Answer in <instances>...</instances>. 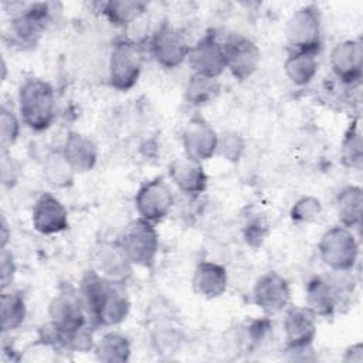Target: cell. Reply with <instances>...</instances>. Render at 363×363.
<instances>
[{"instance_id":"cell-1","label":"cell","mask_w":363,"mask_h":363,"mask_svg":"<svg viewBox=\"0 0 363 363\" xmlns=\"http://www.w3.org/2000/svg\"><path fill=\"white\" fill-rule=\"evenodd\" d=\"M78 289L94 328H115L128 319L130 301L123 284L112 282L91 268L82 275Z\"/></svg>"},{"instance_id":"cell-2","label":"cell","mask_w":363,"mask_h":363,"mask_svg":"<svg viewBox=\"0 0 363 363\" xmlns=\"http://www.w3.org/2000/svg\"><path fill=\"white\" fill-rule=\"evenodd\" d=\"M18 115L33 132L50 129L57 118V96L54 86L38 77L27 78L18 86Z\"/></svg>"},{"instance_id":"cell-3","label":"cell","mask_w":363,"mask_h":363,"mask_svg":"<svg viewBox=\"0 0 363 363\" xmlns=\"http://www.w3.org/2000/svg\"><path fill=\"white\" fill-rule=\"evenodd\" d=\"M145 62V51L140 41L132 37L113 40L108 57V84L119 91H130L139 81Z\"/></svg>"},{"instance_id":"cell-4","label":"cell","mask_w":363,"mask_h":363,"mask_svg":"<svg viewBox=\"0 0 363 363\" xmlns=\"http://www.w3.org/2000/svg\"><path fill=\"white\" fill-rule=\"evenodd\" d=\"M318 254L332 272H350L359 261V241L353 230L337 224L323 231L318 242Z\"/></svg>"},{"instance_id":"cell-5","label":"cell","mask_w":363,"mask_h":363,"mask_svg":"<svg viewBox=\"0 0 363 363\" xmlns=\"http://www.w3.org/2000/svg\"><path fill=\"white\" fill-rule=\"evenodd\" d=\"M288 51L318 54L322 50V14L316 4H305L294 10L285 26Z\"/></svg>"},{"instance_id":"cell-6","label":"cell","mask_w":363,"mask_h":363,"mask_svg":"<svg viewBox=\"0 0 363 363\" xmlns=\"http://www.w3.org/2000/svg\"><path fill=\"white\" fill-rule=\"evenodd\" d=\"M115 240L133 267L150 269L155 265L160 245L156 224L138 217Z\"/></svg>"},{"instance_id":"cell-7","label":"cell","mask_w":363,"mask_h":363,"mask_svg":"<svg viewBox=\"0 0 363 363\" xmlns=\"http://www.w3.org/2000/svg\"><path fill=\"white\" fill-rule=\"evenodd\" d=\"M285 352L292 360H309L313 340L318 333V318L306 306H288L284 316Z\"/></svg>"},{"instance_id":"cell-8","label":"cell","mask_w":363,"mask_h":363,"mask_svg":"<svg viewBox=\"0 0 363 363\" xmlns=\"http://www.w3.org/2000/svg\"><path fill=\"white\" fill-rule=\"evenodd\" d=\"M153 60L166 69H173L187 61L191 44L184 31L169 21L160 23L147 41Z\"/></svg>"},{"instance_id":"cell-9","label":"cell","mask_w":363,"mask_h":363,"mask_svg":"<svg viewBox=\"0 0 363 363\" xmlns=\"http://www.w3.org/2000/svg\"><path fill=\"white\" fill-rule=\"evenodd\" d=\"M51 7V3L23 4L10 20L11 41L21 48L34 47L52 20L54 10Z\"/></svg>"},{"instance_id":"cell-10","label":"cell","mask_w":363,"mask_h":363,"mask_svg":"<svg viewBox=\"0 0 363 363\" xmlns=\"http://www.w3.org/2000/svg\"><path fill=\"white\" fill-rule=\"evenodd\" d=\"M174 206V193L164 177L157 176L145 180L135 194L138 216L153 224L162 223Z\"/></svg>"},{"instance_id":"cell-11","label":"cell","mask_w":363,"mask_h":363,"mask_svg":"<svg viewBox=\"0 0 363 363\" xmlns=\"http://www.w3.org/2000/svg\"><path fill=\"white\" fill-rule=\"evenodd\" d=\"M225 69L237 79L251 78L259 67L261 51L248 37L231 33L223 40Z\"/></svg>"},{"instance_id":"cell-12","label":"cell","mask_w":363,"mask_h":363,"mask_svg":"<svg viewBox=\"0 0 363 363\" xmlns=\"http://www.w3.org/2000/svg\"><path fill=\"white\" fill-rule=\"evenodd\" d=\"M252 303L267 316L284 312L291 305L289 281L277 271L258 277L251 291Z\"/></svg>"},{"instance_id":"cell-13","label":"cell","mask_w":363,"mask_h":363,"mask_svg":"<svg viewBox=\"0 0 363 363\" xmlns=\"http://www.w3.org/2000/svg\"><path fill=\"white\" fill-rule=\"evenodd\" d=\"M329 65L336 79L346 85H359L363 75V45L360 38L339 41L330 51Z\"/></svg>"},{"instance_id":"cell-14","label":"cell","mask_w":363,"mask_h":363,"mask_svg":"<svg viewBox=\"0 0 363 363\" xmlns=\"http://www.w3.org/2000/svg\"><path fill=\"white\" fill-rule=\"evenodd\" d=\"M187 61L193 74L218 78L225 71L223 40L216 30H208L191 45Z\"/></svg>"},{"instance_id":"cell-15","label":"cell","mask_w":363,"mask_h":363,"mask_svg":"<svg viewBox=\"0 0 363 363\" xmlns=\"http://www.w3.org/2000/svg\"><path fill=\"white\" fill-rule=\"evenodd\" d=\"M218 133L203 118L191 116L182 130V146L184 155L200 162H207L217 153Z\"/></svg>"},{"instance_id":"cell-16","label":"cell","mask_w":363,"mask_h":363,"mask_svg":"<svg viewBox=\"0 0 363 363\" xmlns=\"http://www.w3.org/2000/svg\"><path fill=\"white\" fill-rule=\"evenodd\" d=\"M31 225L41 235H57L68 230V210L50 191H43L31 208Z\"/></svg>"},{"instance_id":"cell-17","label":"cell","mask_w":363,"mask_h":363,"mask_svg":"<svg viewBox=\"0 0 363 363\" xmlns=\"http://www.w3.org/2000/svg\"><path fill=\"white\" fill-rule=\"evenodd\" d=\"M169 179L180 193L190 199L204 194L208 186V176L203 162L189 157L184 153L173 159L169 164Z\"/></svg>"},{"instance_id":"cell-18","label":"cell","mask_w":363,"mask_h":363,"mask_svg":"<svg viewBox=\"0 0 363 363\" xmlns=\"http://www.w3.org/2000/svg\"><path fill=\"white\" fill-rule=\"evenodd\" d=\"M92 269L112 282L125 285L132 277L133 264L129 261L116 240H112L102 241L96 245L92 254Z\"/></svg>"},{"instance_id":"cell-19","label":"cell","mask_w":363,"mask_h":363,"mask_svg":"<svg viewBox=\"0 0 363 363\" xmlns=\"http://www.w3.org/2000/svg\"><path fill=\"white\" fill-rule=\"evenodd\" d=\"M343 296L333 277L315 275L305 285V306L316 318H332L340 306Z\"/></svg>"},{"instance_id":"cell-20","label":"cell","mask_w":363,"mask_h":363,"mask_svg":"<svg viewBox=\"0 0 363 363\" xmlns=\"http://www.w3.org/2000/svg\"><path fill=\"white\" fill-rule=\"evenodd\" d=\"M60 150L75 173H88L98 163V145L94 139L77 130L67 133Z\"/></svg>"},{"instance_id":"cell-21","label":"cell","mask_w":363,"mask_h":363,"mask_svg":"<svg viewBox=\"0 0 363 363\" xmlns=\"http://www.w3.org/2000/svg\"><path fill=\"white\" fill-rule=\"evenodd\" d=\"M191 288L204 299H217L228 288V272L224 265L214 261H201L191 277Z\"/></svg>"},{"instance_id":"cell-22","label":"cell","mask_w":363,"mask_h":363,"mask_svg":"<svg viewBox=\"0 0 363 363\" xmlns=\"http://www.w3.org/2000/svg\"><path fill=\"white\" fill-rule=\"evenodd\" d=\"M336 216L340 225L356 230L362 225L363 190L360 186L347 184L342 187L335 199Z\"/></svg>"},{"instance_id":"cell-23","label":"cell","mask_w":363,"mask_h":363,"mask_svg":"<svg viewBox=\"0 0 363 363\" xmlns=\"http://www.w3.org/2000/svg\"><path fill=\"white\" fill-rule=\"evenodd\" d=\"M27 318V303L21 291L1 289L0 296V325L1 332L11 333L23 326Z\"/></svg>"},{"instance_id":"cell-24","label":"cell","mask_w":363,"mask_h":363,"mask_svg":"<svg viewBox=\"0 0 363 363\" xmlns=\"http://www.w3.org/2000/svg\"><path fill=\"white\" fill-rule=\"evenodd\" d=\"M92 352L99 362L125 363L130 359L132 346L130 340L123 333L108 330L98 340H95Z\"/></svg>"},{"instance_id":"cell-25","label":"cell","mask_w":363,"mask_h":363,"mask_svg":"<svg viewBox=\"0 0 363 363\" xmlns=\"http://www.w3.org/2000/svg\"><path fill=\"white\" fill-rule=\"evenodd\" d=\"M319 69L318 54L288 51L284 62V71L286 78L296 86L309 85L316 77Z\"/></svg>"},{"instance_id":"cell-26","label":"cell","mask_w":363,"mask_h":363,"mask_svg":"<svg viewBox=\"0 0 363 363\" xmlns=\"http://www.w3.org/2000/svg\"><path fill=\"white\" fill-rule=\"evenodd\" d=\"M147 6L138 0H109L102 3L101 11L104 17L119 28H128L138 21L146 11Z\"/></svg>"},{"instance_id":"cell-27","label":"cell","mask_w":363,"mask_h":363,"mask_svg":"<svg viewBox=\"0 0 363 363\" xmlns=\"http://www.w3.org/2000/svg\"><path fill=\"white\" fill-rule=\"evenodd\" d=\"M221 92L218 78L191 74L186 85V101L191 106H204L213 102Z\"/></svg>"},{"instance_id":"cell-28","label":"cell","mask_w":363,"mask_h":363,"mask_svg":"<svg viewBox=\"0 0 363 363\" xmlns=\"http://www.w3.org/2000/svg\"><path fill=\"white\" fill-rule=\"evenodd\" d=\"M340 162L345 167L360 170L363 163V143L359 121L354 119L347 126L340 145Z\"/></svg>"},{"instance_id":"cell-29","label":"cell","mask_w":363,"mask_h":363,"mask_svg":"<svg viewBox=\"0 0 363 363\" xmlns=\"http://www.w3.org/2000/svg\"><path fill=\"white\" fill-rule=\"evenodd\" d=\"M44 179L57 189H67L74 183L75 172L62 156L61 150L50 153L43 163Z\"/></svg>"},{"instance_id":"cell-30","label":"cell","mask_w":363,"mask_h":363,"mask_svg":"<svg viewBox=\"0 0 363 363\" xmlns=\"http://www.w3.org/2000/svg\"><path fill=\"white\" fill-rule=\"evenodd\" d=\"M150 337L156 350L160 353H172L182 340L179 328L169 318L166 320L163 318L155 319Z\"/></svg>"},{"instance_id":"cell-31","label":"cell","mask_w":363,"mask_h":363,"mask_svg":"<svg viewBox=\"0 0 363 363\" xmlns=\"http://www.w3.org/2000/svg\"><path fill=\"white\" fill-rule=\"evenodd\" d=\"M20 115L13 108L1 105L0 109V146L1 152H10L11 146L18 140L21 129Z\"/></svg>"},{"instance_id":"cell-32","label":"cell","mask_w":363,"mask_h":363,"mask_svg":"<svg viewBox=\"0 0 363 363\" xmlns=\"http://www.w3.org/2000/svg\"><path fill=\"white\" fill-rule=\"evenodd\" d=\"M269 318L271 316L264 315L258 319H252L245 326H242L240 332V345L244 346L248 352L259 346L268 337L272 329V322Z\"/></svg>"},{"instance_id":"cell-33","label":"cell","mask_w":363,"mask_h":363,"mask_svg":"<svg viewBox=\"0 0 363 363\" xmlns=\"http://www.w3.org/2000/svg\"><path fill=\"white\" fill-rule=\"evenodd\" d=\"M245 139L241 133L235 130H224L218 133L217 156L223 157L225 162L238 163L245 152Z\"/></svg>"},{"instance_id":"cell-34","label":"cell","mask_w":363,"mask_h":363,"mask_svg":"<svg viewBox=\"0 0 363 363\" xmlns=\"http://www.w3.org/2000/svg\"><path fill=\"white\" fill-rule=\"evenodd\" d=\"M322 211L323 207L318 197L303 196L294 203L289 216L295 224H311L322 216Z\"/></svg>"},{"instance_id":"cell-35","label":"cell","mask_w":363,"mask_h":363,"mask_svg":"<svg viewBox=\"0 0 363 363\" xmlns=\"http://www.w3.org/2000/svg\"><path fill=\"white\" fill-rule=\"evenodd\" d=\"M269 233V225L264 216L261 214H251L242 227V237L247 245L251 248H259L265 238L268 237Z\"/></svg>"},{"instance_id":"cell-36","label":"cell","mask_w":363,"mask_h":363,"mask_svg":"<svg viewBox=\"0 0 363 363\" xmlns=\"http://www.w3.org/2000/svg\"><path fill=\"white\" fill-rule=\"evenodd\" d=\"M17 271V265L14 261V255L9 248H0V282L1 289L11 288V282L14 279Z\"/></svg>"},{"instance_id":"cell-37","label":"cell","mask_w":363,"mask_h":363,"mask_svg":"<svg viewBox=\"0 0 363 363\" xmlns=\"http://www.w3.org/2000/svg\"><path fill=\"white\" fill-rule=\"evenodd\" d=\"M20 164L10 155V152H1V184L4 187H13L20 177Z\"/></svg>"},{"instance_id":"cell-38","label":"cell","mask_w":363,"mask_h":363,"mask_svg":"<svg viewBox=\"0 0 363 363\" xmlns=\"http://www.w3.org/2000/svg\"><path fill=\"white\" fill-rule=\"evenodd\" d=\"M343 362H363V343L362 342H356L353 345H350L342 357Z\"/></svg>"},{"instance_id":"cell-39","label":"cell","mask_w":363,"mask_h":363,"mask_svg":"<svg viewBox=\"0 0 363 363\" xmlns=\"http://www.w3.org/2000/svg\"><path fill=\"white\" fill-rule=\"evenodd\" d=\"M10 237H11V231L9 228V224H7L6 218L1 217V223H0V248H7Z\"/></svg>"}]
</instances>
